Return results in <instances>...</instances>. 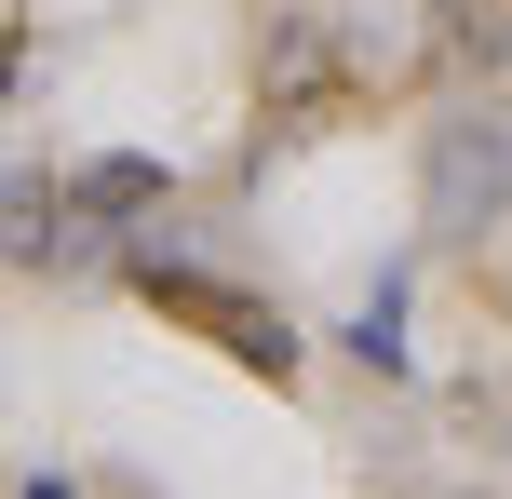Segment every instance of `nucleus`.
<instances>
[{
  "mask_svg": "<svg viewBox=\"0 0 512 499\" xmlns=\"http://www.w3.org/2000/svg\"><path fill=\"white\" fill-rule=\"evenodd\" d=\"M135 284H149L176 324H203V338L230 351V365H256V378H297V324H283L270 297L216 284V270H189V257H135Z\"/></svg>",
  "mask_w": 512,
  "mask_h": 499,
  "instance_id": "obj_1",
  "label": "nucleus"
},
{
  "mask_svg": "<svg viewBox=\"0 0 512 499\" xmlns=\"http://www.w3.org/2000/svg\"><path fill=\"white\" fill-rule=\"evenodd\" d=\"M81 216H149L162 203V162H135V149H108V162H81V189H68Z\"/></svg>",
  "mask_w": 512,
  "mask_h": 499,
  "instance_id": "obj_2",
  "label": "nucleus"
},
{
  "mask_svg": "<svg viewBox=\"0 0 512 499\" xmlns=\"http://www.w3.org/2000/svg\"><path fill=\"white\" fill-rule=\"evenodd\" d=\"M499 54H512L499 0H445V68H499Z\"/></svg>",
  "mask_w": 512,
  "mask_h": 499,
  "instance_id": "obj_3",
  "label": "nucleus"
},
{
  "mask_svg": "<svg viewBox=\"0 0 512 499\" xmlns=\"http://www.w3.org/2000/svg\"><path fill=\"white\" fill-rule=\"evenodd\" d=\"M351 351H364V365H378V378H405V284H378V297H364Z\"/></svg>",
  "mask_w": 512,
  "mask_h": 499,
  "instance_id": "obj_4",
  "label": "nucleus"
},
{
  "mask_svg": "<svg viewBox=\"0 0 512 499\" xmlns=\"http://www.w3.org/2000/svg\"><path fill=\"white\" fill-rule=\"evenodd\" d=\"M27 499H68V486H27Z\"/></svg>",
  "mask_w": 512,
  "mask_h": 499,
  "instance_id": "obj_5",
  "label": "nucleus"
}]
</instances>
